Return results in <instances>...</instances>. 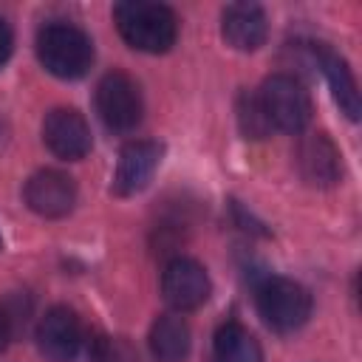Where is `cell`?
Listing matches in <instances>:
<instances>
[{
  "label": "cell",
  "mask_w": 362,
  "mask_h": 362,
  "mask_svg": "<svg viewBox=\"0 0 362 362\" xmlns=\"http://www.w3.org/2000/svg\"><path fill=\"white\" fill-rule=\"evenodd\" d=\"M320 71L325 74L328 79V88L334 93V102L339 105V110L356 122L359 113H362V102H359V88H356V79H354V71L348 68V62L334 54L331 48H322V57H320Z\"/></svg>",
  "instance_id": "obj_14"
},
{
  "label": "cell",
  "mask_w": 362,
  "mask_h": 362,
  "mask_svg": "<svg viewBox=\"0 0 362 362\" xmlns=\"http://www.w3.org/2000/svg\"><path fill=\"white\" fill-rule=\"evenodd\" d=\"M221 34L235 51H257L269 37L266 11L257 3H232L221 14Z\"/></svg>",
  "instance_id": "obj_12"
},
{
  "label": "cell",
  "mask_w": 362,
  "mask_h": 362,
  "mask_svg": "<svg viewBox=\"0 0 362 362\" xmlns=\"http://www.w3.org/2000/svg\"><path fill=\"white\" fill-rule=\"evenodd\" d=\"M212 283L206 269L192 257H173L161 272V294L175 314L195 311L209 300Z\"/></svg>",
  "instance_id": "obj_6"
},
{
  "label": "cell",
  "mask_w": 362,
  "mask_h": 362,
  "mask_svg": "<svg viewBox=\"0 0 362 362\" xmlns=\"http://www.w3.org/2000/svg\"><path fill=\"white\" fill-rule=\"evenodd\" d=\"M161 156H164V144H158V141H150V139L127 141L116 161L113 187H110L113 195L130 198V195L141 192L153 181V175L161 164Z\"/></svg>",
  "instance_id": "obj_9"
},
{
  "label": "cell",
  "mask_w": 362,
  "mask_h": 362,
  "mask_svg": "<svg viewBox=\"0 0 362 362\" xmlns=\"http://www.w3.org/2000/svg\"><path fill=\"white\" fill-rule=\"evenodd\" d=\"M257 99L263 105V113L269 119V127L283 133H303L311 122V96L305 85L291 74H272L260 90Z\"/></svg>",
  "instance_id": "obj_4"
},
{
  "label": "cell",
  "mask_w": 362,
  "mask_h": 362,
  "mask_svg": "<svg viewBox=\"0 0 362 362\" xmlns=\"http://www.w3.org/2000/svg\"><path fill=\"white\" fill-rule=\"evenodd\" d=\"M0 246H3V238H0Z\"/></svg>",
  "instance_id": "obj_20"
},
{
  "label": "cell",
  "mask_w": 362,
  "mask_h": 362,
  "mask_svg": "<svg viewBox=\"0 0 362 362\" xmlns=\"http://www.w3.org/2000/svg\"><path fill=\"white\" fill-rule=\"evenodd\" d=\"M96 113L113 133L136 130L144 116V102L136 79L124 71H107L96 85Z\"/></svg>",
  "instance_id": "obj_5"
},
{
  "label": "cell",
  "mask_w": 362,
  "mask_h": 362,
  "mask_svg": "<svg viewBox=\"0 0 362 362\" xmlns=\"http://www.w3.org/2000/svg\"><path fill=\"white\" fill-rule=\"evenodd\" d=\"M238 124H240V133L246 139H266L269 136V119L263 113V105L257 99V93H249L243 90L238 96Z\"/></svg>",
  "instance_id": "obj_16"
},
{
  "label": "cell",
  "mask_w": 362,
  "mask_h": 362,
  "mask_svg": "<svg viewBox=\"0 0 362 362\" xmlns=\"http://www.w3.org/2000/svg\"><path fill=\"white\" fill-rule=\"evenodd\" d=\"M42 141L45 147L65 161H79L90 153L93 139L85 116L74 107H54L42 119Z\"/></svg>",
  "instance_id": "obj_8"
},
{
  "label": "cell",
  "mask_w": 362,
  "mask_h": 362,
  "mask_svg": "<svg viewBox=\"0 0 362 362\" xmlns=\"http://www.w3.org/2000/svg\"><path fill=\"white\" fill-rule=\"evenodd\" d=\"M82 339V322L68 305L48 308L37 322V348L48 362H74Z\"/></svg>",
  "instance_id": "obj_7"
},
{
  "label": "cell",
  "mask_w": 362,
  "mask_h": 362,
  "mask_svg": "<svg viewBox=\"0 0 362 362\" xmlns=\"http://www.w3.org/2000/svg\"><path fill=\"white\" fill-rule=\"evenodd\" d=\"M11 51H14V31H11V25L0 17V68L8 62Z\"/></svg>",
  "instance_id": "obj_18"
},
{
  "label": "cell",
  "mask_w": 362,
  "mask_h": 362,
  "mask_svg": "<svg viewBox=\"0 0 362 362\" xmlns=\"http://www.w3.org/2000/svg\"><path fill=\"white\" fill-rule=\"evenodd\" d=\"M212 362H263V351L249 328L223 322L212 337Z\"/></svg>",
  "instance_id": "obj_15"
},
{
  "label": "cell",
  "mask_w": 362,
  "mask_h": 362,
  "mask_svg": "<svg viewBox=\"0 0 362 362\" xmlns=\"http://www.w3.org/2000/svg\"><path fill=\"white\" fill-rule=\"evenodd\" d=\"M8 339H11V317H8V311L0 305V354L6 351Z\"/></svg>",
  "instance_id": "obj_19"
},
{
  "label": "cell",
  "mask_w": 362,
  "mask_h": 362,
  "mask_svg": "<svg viewBox=\"0 0 362 362\" xmlns=\"http://www.w3.org/2000/svg\"><path fill=\"white\" fill-rule=\"evenodd\" d=\"M23 198L31 212L42 218H62L76 204V184L59 170H40L25 181Z\"/></svg>",
  "instance_id": "obj_11"
},
{
  "label": "cell",
  "mask_w": 362,
  "mask_h": 362,
  "mask_svg": "<svg viewBox=\"0 0 362 362\" xmlns=\"http://www.w3.org/2000/svg\"><path fill=\"white\" fill-rule=\"evenodd\" d=\"M88 362H139V354L124 337L102 334L88 345Z\"/></svg>",
  "instance_id": "obj_17"
},
{
  "label": "cell",
  "mask_w": 362,
  "mask_h": 362,
  "mask_svg": "<svg viewBox=\"0 0 362 362\" xmlns=\"http://www.w3.org/2000/svg\"><path fill=\"white\" fill-rule=\"evenodd\" d=\"M150 354L156 362H184L189 356V325L181 314H161L150 325Z\"/></svg>",
  "instance_id": "obj_13"
},
{
  "label": "cell",
  "mask_w": 362,
  "mask_h": 362,
  "mask_svg": "<svg viewBox=\"0 0 362 362\" xmlns=\"http://www.w3.org/2000/svg\"><path fill=\"white\" fill-rule=\"evenodd\" d=\"M37 57L57 79H79L93 65V42L74 23H45L37 31Z\"/></svg>",
  "instance_id": "obj_2"
},
{
  "label": "cell",
  "mask_w": 362,
  "mask_h": 362,
  "mask_svg": "<svg viewBox=\"0 0 362 362\" xmlns=\"http://www.w3.org/2000/svg\"><path fill=\"white\" fill-rule=\"evenodd\" d=\"M113 20L122 34V40L144 54H164L175 45L178 37V20L173 8L161 3H144V0H124L113 6Z\"/></svg>",
  "instance_id": "obj_1"
},
{
  "label": "cell",
  "mask_w": 362,
  "mask_h": 362,
  "mask_svg": "<svg viewBox=\"0 0 362 362\" xmlns=\"http://www.w3.org/2000/svg\"><path fill=\"white\" fill-rule=\"evenodd\" d=\"M297 173L311 187H334L342 178V156L339 147L325 133L303 136L294 150Z\"/></svg>",
  "instance_id": "obj_10"
},
{
  "label": "cell",
  "mask_w": 362,
  "mask_h": 362,
  "mask_svg": "<svg viewBox=\"0 0 362 362\" xmlns=\"http://www.w3.org/2000/svg\"><path fill=\"white\" fill-rule=\"evenodd\" d=\"M255 305L260 320L277 331L291 334L303 328L311 317V294L303 283L280 274H266L255 288Z\"/></svg>",
  "instance_id": "obj_3"
}]
</instances>
